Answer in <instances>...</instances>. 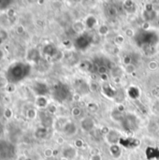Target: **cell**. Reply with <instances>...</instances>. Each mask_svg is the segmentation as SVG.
<instances>
[{
	"instance_id": "9a60e30c",
	"label": "cell",
	"mask_w": 159,
	"mask_h": 160,
	"mask_svg": "<svg viewBox=\"0 0 159 160\" xmlns=\"http://www.w3.org/2000/svg\"><path fill=\"white\" fill-rule=\"evenodd\" d=\"M61 160H68V159H67V158H62V159Z\"/></svg>"
},
{
	"instance_id": "5b68a950",
	"label": "cell",
	"mask_w": 159,
	"mask_h": 160,
	"mask_svg": "<svg viewBox=\"0 0 159 160\" xmlns=\"http://www.w3.org/2000/svg\"><path fill=\"white\" fill-rule=\"evenodd\" d=\"M77 156V151L72 146H67L63 151V157L68 160L74 159Z\"/></svg>"
},
{
	"instance_id": "6da1fadb",
	"label": "cell",
	"mask_w": 159,
	"mask_h": 160,
	"mask_svg": "<svg viewBox=\"0 0 159 160\" xmlns=\"http://www.w3.org/2000/svg\"><path fill=\"white\" fill-rule=\"evenodd\" d=\"M157 39H158L157 35L152 31H143V32L140 33L137 37L138 43L141 46H143V45L149 46V45L156 44Z\"/></svg>"
},
{
	"instance_id": "7a4b0ae2",
	"label": "cell",
	"mask_w": 159,
	"mask_h": 160,
	"mask_svg": "<svg viewBox=\"0 0 159 160\" xmlns=\"http://www.w3.org/2000/svg\"><path fill=\"white\" fill-rule=\"evenodd\" d=\"M69 95H70L69 88L63 83H59V84L55 85L53 88V97L56 100H58L60 102L67 99Z\"/></svg>"
},
{
	"instance_id": "52a82bcc",
	"label": "cell",
	"mask_w": 159,
	"mask_h": 160,
	"mask_svg": "<svg viewBox=\"0 0 159 160\" xmlns=\"http://www.w3.org/2000/svg\"><path fill=\"white\" fill-rule=\"evenodd\" d=\"M82 127L84 130H91L94 127V122L91 118H85L82 122Z\"/></svg>"
},
{
	"instance_id": "8fae6325",
	"label": "cell",
	"mask_w": 159,
	"mask_h": 160,
	"mask_svg": "<svg viewBox=\"0 0 159 160\" xmlns=\"http://www.w3.org/2000/svg\"><path fill=\"white\" fill-rule=\"evenodd\" d=\"M126 4H127V5H125L126 9H127L129 13H132V12L136 9V7H135V5H133V3H132V2H128L129 6L127 5V3H126Z\"/></svg>"
},
{
	"instance_id": "ba28073f",
	"label": "cell",
	"mask_w": 159,
	"mask_h": 160,
	"mask_svg": "<svg viewBox=\"0 0 159 160\" xmlns=\"http://www.w3.org/2000/svg\"><path fill=\"white\" fill-rule=\"evenodd\" d=\"M111 154H112V155L113 156V158H119L120 155H121V149H120V147L117 146V145H115V144H113V145L111 147Z\"/></svg>"
},
{
	"instance_id": "277c9868",
	"label": "cell",
	"mask_w": 159,
	"mask_h": 160,
	"mask_svg": "<svg viewBox=\"0 0 159 160\" xmlns=\"http://www.w3.org/2000/svg\"><path fill=\"white\" fill-rule=\"evenodd\" d=\"M91 44V40L87 36H80L76 40H75V47L78 50H85L86 48L89 47Z\"/></svg>"
},
{
	"instance_id": "9c48e42d",
	"label": "cell",
	"mask_w": 159,
	"mask_h": 160,
	"mask_svg": "<svg viewBox=\"0 0 159 160\" xmlns=\"http://www.w3.org/2000/svg\"><path fill=\"white\" fill-rule=\"evenodd\" d=\"M128 93H129V96H130L132 98H137L139 97V95H140V93H139V90H138L137 88H135V87H132V88H130Z\"/></svg>"
},
{
	"instance_id": "7c38bea8",
	"label": "cell",
	"mask_w": 159,
	"mask_h": 160,
	"mask_svg": "<svg viewBox=\"0 0 159 160\" xmlns=\"http://www.w3.org/2000/svg\"><path fill=\"white\" fill-rule=\"evenodd\" d=\"M107 11H108L107 13H108L110 16H114V15H116V10H115V8H114L113 7H110V8H108Z\"/></svg>"
},
{
	"instance_id": "8992f818",
	"label": "cell",
	"mask_w": 159,
	"mask_h": 160,
	"mask_svg": "<svg viewBox=\"0 0 159 160\" xmlns=\"http://www.w3.org/2000/svg\"><path fill=\"white\" fill-rule=\"evenodd\" d=\"M146 157L148 159H155L159 158V150L157 148L149 147L146 150Z\"/></svg>"
},
{
	"instance_id": "4fadbf2b",
	"label": "cell",
	"mask_w": 159,
	"mask_h": 160,
	"mask_svg": "<svg viewBox=\"0 0 159 160\" xmlns=\"http://www.w3.org/2000/svg\"><path fill=\"white\" fill-rule=\"evenodd\" d=\"M90 160H102V158L99 155H93L90 158Z\"/></svg>"
},
{
	"instance_id": "5bb4252c",
	"label": "cell",
	"mask_w": 159,
	"mask_h": 160,
	"mask_svg": "<svg viewBox=\"0 0 159 160\" xmlns=\"http://www.w3.org/2000/svg\"><path fill=\"white\" fill-rule=\"evenodd\" d=\"M47 160H55V159H53L52 158H47Z\"/></svg>"
},
{
	"instance_id": "3957f363",
	"label": "cell",
	"mask_w": 159,
	"mask_h": 160,
	"mask_svg": "<svg viewBox=\"0 0 159 160\" xmlns=\"http://www.w3.org/2000/svg\"><path fill=\"white\" fill-rule=\"evenodd\" d=\"M137 119L134 115L128 114L126 116V118L123 120V126L127 130L133 131L134 129L137 128Z\"/></svg>"
},
{
	"instance_id": "30bf717a",
	"label": "cell",
	"mask_w": 159,
	"mask_h": 160,
	"mask_svg": "<svg viewBox=\"0 0 159 160\" xmlns=\"http://www.w3.org/2000/svg\"><path fill=\"white\" fill-rule=\"evenodd\" d=\"M66 131H67H67H69L68 134H73L76 131V128L73 124H67L66 127Z\"/></svg>"
}]
</instances>
